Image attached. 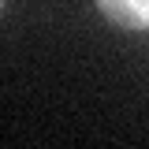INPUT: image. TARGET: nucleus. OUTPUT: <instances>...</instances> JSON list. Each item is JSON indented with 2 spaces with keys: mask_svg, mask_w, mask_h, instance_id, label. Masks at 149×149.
Listing matches in <instances>:
<instances>
[{
  "mask_svg": "<svg viewBox=\"0 0 149 149\" xmlns=\"http://www.w3.org/2000/svg\"><path fill=\"white\" fill-rule=\"evenodd\" d=\"M93 4L116 30H127V34L149 30V0H93Z\"/></svg>",
  "mask_w": 149,
  "mask_h": 149,
  "instance_id": "nucleus-1",
  "label": "nucleus"
}]
</instances>
